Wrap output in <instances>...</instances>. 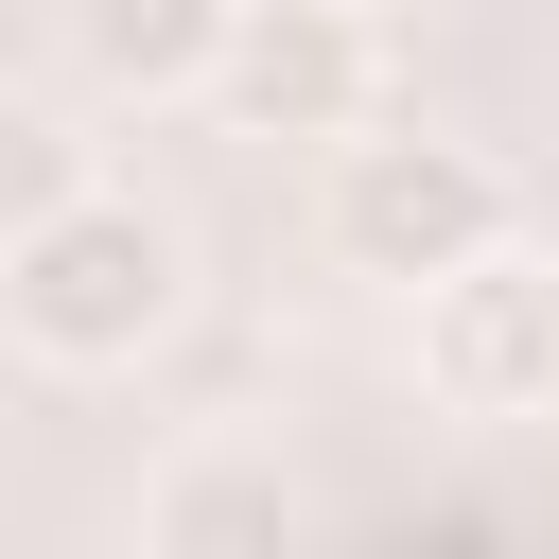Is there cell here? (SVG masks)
Listing matches in <instances>:
<instances>
[{
  "mask_svg": "<svg viewBox=\"0 0 559 559\" xmlns=\"http://www.w3.org/2000/svg\"><path fill=\"white\" fill-rule=\"evenodd\" d=\"M419 384L454 419H542L559 402V262L542 245H489L472 280L419 297Z\"/></svg>",
  "mask_w": 559,
  "mask_h": 559,
  "instance_id": "cell-4",
  "label": "cell"
},
{
  "mask_svg": "<svg viewBox=\"0 0 559 559\" xmlns=\"http://www.w3.org/2000/svg\"><path fill=\"white\" fill-rule=\"evenodd\" d=\"M367 87H384V35L349 0H227V52H210L227 140H367Z\"/></svg>",
  "mask_w": 559,
  "mask_h": 559,
  "instance_id": "cell-3",
  "label": "cell"
},
{
  "mask_svg": "<svg viewBox=\"0 0 559 559\" xmlns=\"http://www.w3.org/2000/svg\"><path fill=\"white\" fill-rule=\"evenodd\" d=\"M70 192H87V157H70L52 122H17V105H0V245H35Z\"/></svg>",
  "mask_w": 559,
  "mask_h": 559,
  "instance_id": "cell-7",
  "label": "cell"
},
{
  "mask_svg": "<svg viewBox=\"0 0 559 559\" xmlns=\"http://www.w3.org/2000/svg\"><path fill=\"white\" fill-rule=\"evenodd\" d=\"M140 559H314V489L280 437H192L140 489Z\"/></svg>",
  "mask_w": 559,
  "mask_h": 559,
  "instance_id": "cell-5",
  "label": "cell"
},
{
  "mask_svg": "<svg viewBox=\"0 0 559 559\" xmlns=\"http://www.w3.org/2000/svg\"><path fill=\"white\" fill-rule=\"evenodd\" d=\"M175 314H192V227H175L157 192H105V175H87L35 245H0V332H17L35 367H70V384L157 367Z\"/></svg>",
  "mask_w": 559,
  "mask_h": 559,
  "instance_id": "cell-1",
  "label": "cell"
},
{
  "mask_svg": "<svg viewBox=\"0 0 559 559\" xmlns=\"http://www.w3.org/2000/svg\"><path fill=\"white\" fill-rule=\"evenodd\" d=\"M314 227H332V262H349V280L437 297V280H472V262L507 245V157H489V140H454V122H367V140H332Z\"/></svg>",
  "mask_w": 559,
  "mask_h": 559,
  "instance_id": "cell-2",
  "label": "cell"
},
{
  "mask_svg": "<svg viewBox=\"0 0 559 559\" xmlns=\"http://www.w3.org/2000/svg\"><path fill=\"white\" fill-rule=\"evenodd\" d=\"M70 35H87V70L105 87H210V52H227V0H70Z\"/></svg>",
  "mask_w": 559,
  "mask_h": 559,
  "instance_id": "cell-6",
  "label": "cell"
}]
</instances>
